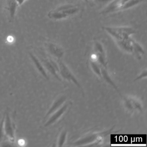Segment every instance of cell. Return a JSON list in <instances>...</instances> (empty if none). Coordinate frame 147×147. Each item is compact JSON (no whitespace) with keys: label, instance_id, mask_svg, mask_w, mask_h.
<instances>
[{"label":"cell","instance_id":"21","mask_svg":"<svg viewBox=\"0 0 147 147\" xmlns=\"http://www.w3.org/2000/svg\"><path fill=\"white\" fill-rule=\"evenodd\" d=\"M95 2H98L99 3H107L108 2H111L113 0H93Z\"/></svg>","mask_w":147,"mask_h":147},{"label":"cell","instance_id":"10","mask_svg":"<svg viewBox=\"0 0 147 147\" xmlns=\"http://www.w3.org/2000/svg\"><path fill=\"white\" fill-rule=\"evenodd\" d=\"M47 51L57 60H61L64 55V51L60 45L52 42H49L46 44Z\"/></svg>","mask_w":147,"mask_h":147},{"label":"cell","instance_id":"9","mask_svg":"<svg viewBox=\"0 0 147 147\" xmlns=\"http://www.w3.org/2000/svg\"><path fill=\"white\" fill-rule=\"evenodd\" d=\"M40 60L47 71L49 72L58 80L61 81L58 75L59 72L57 62L50 58H40Z\"/></svg>","mask_w":147,"mask_h":147},{"label":"cell","instance_id":"6","mask_svg":"<svg viewBox=\"0 0 147 147\" xmlns=\"http://www.w3.org/2000/svg\"><path fill=\"white\" fill-rule=\"evenodd\" d=\"M123 105L125 108L129 111L142 112L143 110L141 100L133 96L123 97Z\"/></svg>","mask_w":147,"mask_h":147},{"label":"cell","instance_id":"7","mask_svg":"<svg viewBox=\"0 0 147 147\" xmlns=\"http://www.w3.org/2000/svg\"><path fill=\"white\" fill-rule=\"evenodd\" d=\"M130 0H113L102 11L103 14H108L118 11L125 10Z\"/></svg>","mask_w":147,"mask_h":147},{"label":"cell","instance_id":"11","mask_svg":"<svg viewBox=\"0 0 147 147\" xmlns=\"http://www.w3.org/2000/svg\"><path fill=\"white\" fill-rule=\"evenodd\" d=\"M67 96L65 95H61L56 99L52 103L49 111L47 112L45 117V118L47 119L53 113L55 112L57 110L59 109L60 107L62 106L66 102L67 100Z\"/></svg>","mask_w":147,"mask_h":147},{"label":"cell","instance_id":"3","mask_svg":"<svg viewBox=\"0 0 147 147\" xmlns=\"http://www.w3.org/2000/svg\"><path fill=\"white\" fill-rule=\"evenodd\" d=\"M4 131L5 136L12 143L15 142L16 139L15 124L8 111L4 114Z\"/></svg>","mask_w":147,"mask_h":147},{"label":"cell","instance_id":"1","mask_svg":"<svg viewBox=\"0 0 147 147\" xmlns=\"http://www.w3.org/2000/svg\"><path fill=\"white\" fill-rule=\"evenodd\" d=\"M104 30L115 40L116 42L127 40L136 32V30L130 27H110L105 26Z\"/></svg>","mask_w":147,"mask_h":147},{"label":"cell","instance_id":"14","mask_svg":"<svg viewBox=\"0 0 147 147\" xmlns=\"http://www.w3.org/2000/svg\"><path fill=\"white\" fill-rule=\"evenodd\" d=\"M134 40L131 38L127 40L117 42L118 46L121 50L126 53L132 54Z\"/></svg>","mask_w":147,"mask_h":147},{"label":"cell","instance_id":"13","mask_svg":"<svg viewBox=\"0 0 147 147\" xmlns=\"http://www.w3.org/2000/svg\"><path fill=\"white\" fill-rule=\"evenodd\" d=\"M19 6V5L15 0H8L6 8L9 12L10 22L14 20Z\"/></svg>","mask_w":147,"mask_h":147},{"label":"cell","instance_id":"4","mask_svg":"<svg viewBox=\"0 0 147 147\" xmlns=\"http://www.w3.org/2000/svg\"><path fill=\"white\" fill-rule=\"evenodd\" d=\"M72 105V102L70 101L65 102L61 107L53 113L47 118L48 119L45 123L44 126L49 127L55 123L67 112Z\"/></svg>","mask_w":147,"mask_h":147},{"label":"cell","instance_id":"19","mask_svg":"<svg viewBox=\"0 0 147 147\" xmlns=\"http://www.w3.org/2000/svg\"><path fill=\"white\" fill-rule=\"evenodd\" d=\"M4 116L2 118V120L0 123V143L3 141L5 136L4 128Z\"/></svg>","mask_w":147,"mask_h":147},{"label":"cell","instance_id":"12","mask_svg":"<svg viewBox=\"0 0 147 147\" xmlns=\"http://www.w3.org/2000/svg\"><path fill=\"white\" fill-rule=\"evenodd\" d=\"M29 55H30L31 60H32V62L38 71L45 79H46V80H49V76L48 75L47 70L45 69L40 59L38 58V57H37L32 52H29Z\"/></svg>","mask_w":147,"mask_h":147},{"label":"cell","instance_id":"15","mask_svg":"<svg viewBox=\"0 0 147 147\" xmlns=\"http://www.w3.org/2000/svg\"><path fill=\"white\" fill-rule=\"evenodd\" d=\"M144 49L142 46L137 42L135 40L133 41V49H132V54L135 55L137 59H140L142 56L144 54Z\"/></svg>","mask_w":147,"mask_h":147},{"label":"cell","instance_id":"20","mask_svg":"<svg viewBox=\"0 0 147 147\" xmlns=\"http://www.w3.org/2000/svg\"><path fill=\"white\" fill-rule=\"evenodd\" d=\"M147 76V70L146 69H144L142 71L140 74L136 78L135 81H136L142 79H146Z\"/></svg>","mask_w":147,"mask_h":147},{"label":"cell","instance_id":"16","mask_svg":"<svg viewBox=\"0 0 147 147\" xmlns=\"http://www.w3.org/2000/svg\"><path fill=\"white\" fill-rule=\"evenodd\" d=\"M101 75H102V78H104L108 83H109L111 86H112L116 89V91L119 94L120 96H121V94H120V92H119V90H118L116 85L114 84V82H113V81L112 80L111 78H110L108 73H107V71L106 69H105V68L101 69Z\"/></svg>","mask_w":147,"mask_h":147},{"label":"cell","instance_id":"18","mask_svg":"<svg viewBox=\"0 0 147 147\" xmlns=\"http://www.w3.org/2000/svg\"><path fill=\"white\" fill-rule=\"evenodd\" d=\"M67 132L66 130H64L61 132L57 141L58 147H61L63 146L67 139Z\"/></svg>","mask_w":147,"mask_h":147},{"label":"cell","instance_id":"8","mask_svg":"<svg viewBox=\"0 0 147 147\" xmlns=\"http://www.w3.org/2000/svg\"><path fill=\"white\" fill-rule=\"evenodd\" d=\"M55 9L60 13L63 20L77 14L80 11L79 7L70 4L61 5Z\"/></svg>","mask_w":147,"mask_h":147},{"label":"cell","instance_id":"22","mask_svg":"<svg viewBox=\"0 0 147 147\" xmlns=\"http://www.w3.org/2000/svg\"><path fill=\"white\" fill-rule=\"evenodd\" d=\"M17 2H18V5H19V6L21 5H23L25 2L27 0H15Z\"/></svg>","mask_w":147,"mask_h":147},{"label":"cell","instance_id":"2","mask_svg":"<svg viewBox=\"0 0 147 147\" xmlns=\"http://www.w3.org/2000/svg\"><path fill=\"white\" fill-rule=\"evenodd\" d=\"M111 132V130L107 131L100 133H94L87 135L85 137L74 143L75 146H95L96 144H99L101 143L103 137L108 135Z\"/></svg>","mask_w":147,"mask_h":147},{"label":"cell","instance_id":"17","mask_svg":"<svg viewBox=\"0 0 147 147\" xmlns=\"http://www.w3.org/2000/svg\"><path fill=\"white\" fill-rule=\"evenodd\" d=\"M90 65L92 70L100 77H102L101 75V68L100 67V65L95 61L91 60L90 61Z\"/></svg>","mask_w":147,"mask_h":147},{"label":"cell","instance_id":"5","mask_svg":"<svg viewBox=\"0 0 147 147\" xmlns=\"http://www.w3.org/2000/svg\"><path fill=\"white\" fill-rule=\"evenodd\" d=\"M57 61L58 67V72L64 80L73 82L79 88H81L78 80L67 66L61 60H57Z\"/></svg>","mask_w":147,"mask_h":147},{"label":"cell","instance_id":"23","mask_svg":"<svg viewBox=\"0 0 147 147\" xmlns=\"http://www.w3.org/2000/svg\"><path fill=\"white\" fill-rule=\"evenodd\" d=\"M83 1H86V2H88V0H82Z\"/></svg>","mask_w":147,"mask_h":147}]
</instances>
